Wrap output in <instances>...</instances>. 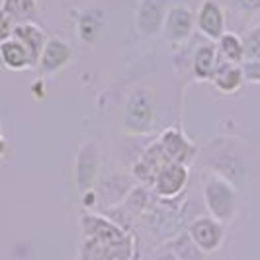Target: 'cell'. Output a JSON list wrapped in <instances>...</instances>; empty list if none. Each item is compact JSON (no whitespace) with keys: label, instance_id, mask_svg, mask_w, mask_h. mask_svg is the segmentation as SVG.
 Listing matches in <instances>:
<instances>
[{"label":"cell","instance_id":"11","mask_svg":"<svg viewBox=\"0 0 260 260\" xmlns=\"http://www.w3.org/2000/svg\"><path fill=\"white\" fill-rule=\"evenodd\" d=\"M170 160L167 158V155L162 153L158 141L151 143L143 151V155L137 158V162L133 165V174L135 178L145 186H153L155 178L158 174V170L162 169L165 165H169Z\"/></svg>","mask_w":260,"mask_h":260},{"label":"cell","instance_id":"2","mask_svg":"<svg viewBox=\"0 0 260 260\" xmlns=\"http://www.w3.org/2000/svg\"><path fill=\"white\" fill-rule=\"evenodd\" d=\"M204 202L209 217H213L221 225L233 221L237 213V192L227 178L208 172L204 178Z\"/></svg>","mask_w":260,"mask_h":260},{"label":"cell","instance_id":"14","mask_svg":"<svg viewBox=\"0 0 260 260\" xmlns=\"http://www.w3.org/2000/svg\"><path fill=\"white\" fill-rule=\"evenodd\" d=\"M211 82L221 94H235L237 90L243 88L245 84V73L243 67L235 65V63H217V69L211 77Z\"/></svg>","mask_w":260,"mask_h":260},{"label":"cell","instance_id":"28","mask_svg":"<svg viewBox=\"0 0 260 260\" xmlns=\"http://www.w3.org/2000/svg\"><path fill=\"white\" fill-rule=\"evenodd\" d=\"M0 141H2V127H0Z\"/></svg>","mask_w":260,"mask_h":260},{"label":"cell","instance_id":"3","mask_svg":"<svg viewBox=\"0 0 260 260\" xmlns=\"http://www.w3.org/2000/svg\"><path fill=\"white\" fill-rule=\"evenodd\" d=\"M125 129L135 135H143L153 129L155 123V98L147 88H137L129 94L123 114Z\"/></svg>","mask_w":260,"mask_h":260},{"label":"cell","instance_id":"22","mask_svg":"<svg viewBox=\"0 0 260 260\" xmlns=\"http://www.w3.org/2000/svg\"><path fill=\"white\" fill-rule=\"evenodd\" d=\"M14 27H16V22L12 20V16L6 14L2 8H0V43L12 38Z\"/></svg>","mask_w":260,"mask_h":260},{"label":"cell","instance_id":"5","mask_svg":"<svg viewBox=\"0 0 260 260\" xmlns=\"http://www.w3.org/2000/svg\"><path fill=\"white\" fill-rule=\"evenodd\" d=\"M188 237L204 254H213L225 241V227L213 217H198L190 223Z\"/></svg>","mask_w":260,"mask_h":260},{"label":"cell","instance_id":"4","mask_svg":"<svg viewBox=\"0 0 260 260\" xmlns=\"http://www.w3.org/2000/svg\"><path fill=\"white\" fill-rule=\"evenodd\" d=\"M100 170V147L96 141H84L78 147L77 162H75V182L78 192L94 190V182Z\"/></svg>","mask_w":260,"mask_h":260},{"label":"cell","instance_id":"1","mask_svg":"<svg viewBox=\"0 0 260 260\" xmlns=\"http://www.w3.org/2000/svg\"><path fill=\"white\" fill-rule=\"evenodd\" d=\"M80 260H133L135 241L116 221L96 213H84L80 217Z\"/></svg>","mask_w":260,"mask_h":260},{"label":"cell","instance_id":"27","mask_svg":"<svg viewBox=\"0 0 260 260\" xmlns=\"http://www.w3.org/2000/svg\"><path fill=\"white\" fill-rule=\"evenodd\" d=\"M4 153H6V143H4V141H0V158H2Z\"/></svg>","mask_w":260,"mask_h":260},{"label":"cell","instance_id":"6","mask_svg":"<svg viewBox=\"0 0 260 260\" xmlns=\"http://www.w3.org/2000/svg\"><path fill=\"white\" fill-rule=\"evenodd\" d=\"M170 0H139L135 10V26L145 38H155L162 31Z\"/></svg>","mask_w":260,"mask_h":260},{"label":"cell","instance_id":"9","mask_svg":"<svg viewBox=\"0 0 260 260\" xmlns=\"http://www.w3.org/2000/svg\"><path fill=\"white\" fill-rule=\"evenodd\" d=\"M194 24V12L184 4H176V6H170L169 12H167L162 34H165V38L169 39L170 43H184L192 36Z\"/></svg>","mask_w":260,"mask_h":260},{"label":"cell","instance_id":"17","mask_svg":"<svg viewBox=\"0 0 260 260\" xmlns=\"http://www.w3.org/2000/svg\"><path fill=\"white\" fill-rule=\"evenodd\" d=\"M219 41V53L227 63H235V65H241L245 61V49H243V39L239 38L233 31H225Z\"/></svg>","mask_w":260,"mask_h":260},{"label":"cell","instance_id":"13","mask_svg":"<svg viewBox=\"0 0 260 260\" xmlns=\"http://www.w3.org/2000/svg\"><path fill=\"white\" fill-rule=\"evenodd\" d=\"M12 38L18 39V41L26 47L27 53H29V57H31L34 67H38L41 51H43V47H45V43H47V39H49L45 36V31L39 26H36L34 22H24V24H16Z\"/></svg>","mask_w":260,"mask_h":260},{"label":"cell","instance_id":"12","mask_svg":"<svg viewBox=\"0 0 260 260\" xmlns=\"http://www.w3.org/2000/svg\"><path fill=\"white\" fill-rule=\"evenodd\" d=\"M196 24L206 38L217 41L225 34V14L221 6L215 0H204L196 16Z\"/></svg>","mask_w":260,"mask_h":260},{"label":"cell","instance_id":"21","mask_svg":"<svg viewBox=\"0 0 260 260\" xmlns=\"http://www.w3.org/2000/svg\"><path fill=\"white\" fill-rule=\"evenodd\" d=\"M100 34V24L94 20L92 14H82L78 20V36L84 43H94L96 36Z\"/></svg>","mask_w":260,"mask_h":260},{"label":"cell","instance_id":"26","mask_svg":"<svg viewBox=\"0 0 260 260\" xmlns=\"http://www.w3.org/2000/svg\"><path fill=\"white\" fill-rule=\"evenodd\" d=\"M155 260H178V258H176V254L172 250H167V252H160Z\"/></svg>","mask_w":260,"mask_h":260},{"label":"cell","instance_id":"20","mask_svg":"<svg viewBox=\"0 0 260 260\" xmlns=\"http://www.w3.org/2000/svg\"><path fill=\"white\" fill-rule=\"evenodd\" d=\"M243 49H245V61H260V26L252 27L243 38Z\"/></svg>","mask_w":260,"mask_h":260},{"label":"cell","instance_id":"10","mask_svg":"<svg viewBox=\"0 0 260 260\" xmlns=\"http://www.w3.org/2000/svg\"><path fill=\"white\" fill-rule=\"evenodd\" d=\"M71 61H73L71 45L61 38H49L41 51L38 67L43 75H55V73L63 71Z\"/></svg>","mask_w":260,"mask_h":260},{"label":"cell","instance_id":"8","mask_svg":"<svg viewBox=\"0 0 260 260\" xmlns=\"http://www.w3.org/2000/svg\"><path fill=\"white\" fill-rule=\"evenodd\" d=\"M188 178H190L188 165L169 162V165H165L162 169L158 170L153 188H155V192L160 198L170 200V198H176V196L182 194L186 184H188Z\"/></svg>","mask_w":260,"mask_h":260},{"label":"cell","instance_id":"16","mask_svg":"<svg viewBox=\"0 0 260 260\" xmlns=\"http://www.w3.org/2000/svg\"><path fill=\"white\" fill-rule=\"evenodd\" d=\"M217 47L213 43H204L194 55V75L198 80H211L217 69Z\"/></svg>","mask_w":260,"mask_h":260},{"label":"cell","instance_id":"25","mask_svg":"<svg viewBox=\"0 0 260 260\" xmlns=\"http://www.w3.org/2000/svg\"><path fill=\"white\" fill-rule=\"evenodd\" d=\"M94 200H96V194H94V190H88V192H84V194H82V206H84V208H92V206L96 204Z\"/></svg>","mask_w":260,"mask_h":260},{"label":"cell","instance_id":"19","mask_svg":"<svg viewBox=\"0 0 260 260\" xmlns=\"http://www.w3.org/2000/svg\"><path fill=\"white\" fill-rule=\"evenodd\" d=\"M170 250L176 254L178 260H204V252L192 243V239L188 237V233L178 237L174 243H170Z\"/></svg>","mask_w":260,"mask_h":260},{"label":"cell","instance_id":"24","mask_svg":"<svg viewBox=\"0 0 260 260\" xmlns=\"http://www.w3.org/2000/svg\"><path fill=\"white\" fill-rule=\"evenodd\" d=\"M239 4L247 12H256V10H260V0H239Z\"/></svg>","mask_w":260,"mask_h":260},{"label":"cell","instance_id":"7","mask_svg":"<svg viewBox=\"0 0 260 260\" xmlns=\"http://www.w3.org/2000/svg\"><path fill=\"white\" fill-rule=\"evenodd\" d=\"M158 145L162 149V153L167 155L170 162H180V165H190L194 160L196 153V145L184 135L178 127H169L158 135Z\"/></svg>","mask_w":260,"mask_h":260},{"label":"cell","instance_id":"18","mask_svg":"<svg viewBox=\"0 0 260 260\" xmlns=\"http://www.w3.org/2000/svg\"><path fill=\"white\" fill-rule=\"evenodd\" d=\"M2 10L12 16L16 24L31 22V18L38 14V0H2Z\"/></svg>","mask_w":260,"mask_h":260},{"label":"cell","instance_id":"15","mask_svg":"<svg viewBox=\"0 0 260 260\" xmlns=\"http://www.w3.org/2000/svg\"><path fill=\"white\" fill-rule=\"evenodd\" d=\"M0 63L4 65V69L8 71H26V69H31L34 63H31V57L27 49L18 41V39H6L0 43Z\"/></svg>","mask_w":260,"mask_h":260},{"label":"cell","instance_id":"23","mask_svg":"<svg viewBox=\"0 0 260 260\" xmlns=\"http://www.w3.org/2000/svg\"><path fill=\"white\" fill-rule=\"evenodd\" d=\"M243 73H245V80L260 82V61H245Z\"/></svg>","mask_w":260,"mask_h":260}]
</instances>
